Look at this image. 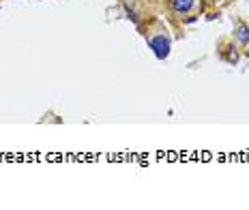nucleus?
Here are the masks:
<instances>
[{
  "label": "nucleus",
  "mask_w": 249,
  "mask_h": 210,
  "mask_svg": "<svg viewBox=\"0 0 249 210\" xmlns=\"http://www.w3.org/2000/svg\"><path fill=\"white\" fill-rule=\"evenodd\" d=\"M0 2H2V0H0Z\"/></svg>",
  "instance_id": "1"
}]
</instances>
